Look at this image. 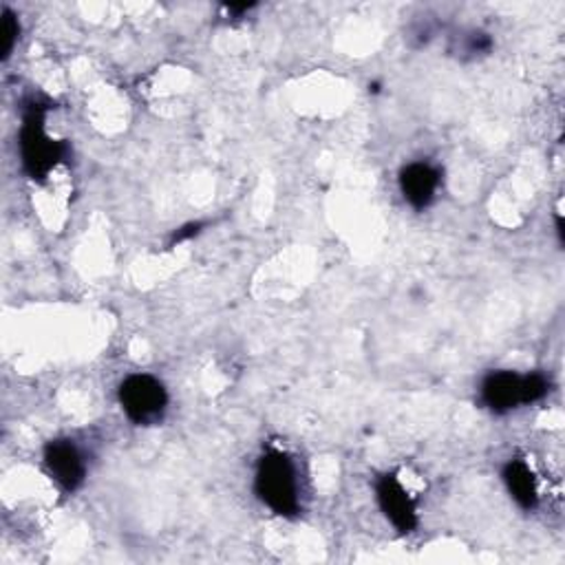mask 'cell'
Listing matches in <instances>:
<instances>
[{
  "label": "cell",
  "mask_w": 565,
  "mask_h": 565,
  "mask_svg": "<svg viewBox=\"0 0 565 565\" xmlns=\"http://www.w3.org/2000/svg\"><path fill=\"white\" fill-rule=\"evenodd\" d=\"M378 501L387 519L400 530V532H411L418 525V514L413 499L405 490V486L398 481L396 475H383L376 486Z\"/></svg>",
  "instance_id": "obj_5"
},
{
  "label": "cell",
  "mask_w": 565,
  "mask_h": 565,
  "mask_svg": "<svg viewBox=\"0 0 565 565\" xmlns=\"http://www.w3.org/2000/svg\"><path fill=\"white\" fill-rule=\"evenodd\" d=\"M197 230H199V225H197V223H195V225H186L181 232H177V234H175V241L179 243V241H184V239H188V236L197 234Z\"/></svg>",
  "instance_id": "obj_10"
},
{
  "label": "cell",
  "mask_w": 565,
  "mask_h": 565,
  "mask_svg": "<svg viewBox=\"0 0 565 565\" xmlns=\"http://www.w3.org/2000/svg\"><path fill=\"white\" fill-rule=\"evenodd\" d=\"M65 151L67 146L63 142H54L45 133V109L41 104H32L21 129V153L30 177L38 181L45 179L63 159Z\"/></svg>",
  "instance_id": "obj_2"
},
{
  "label": "cell",
  "mask_w": 565,
  "mask_h": 565,
  "mask_svg": "<svg viewBox=\"0 0 565 565\" xmlns=\"http://www.w3.org/2000/svg\"><path fill=\"white\" fill-rule=\"evenodd\" d=\"M503 479H506V486L510 490V495L514 497V501L521 506V508H534L536 506V484H534V475L532 470L528 468V464L523 459H512L506 464L503 468Z\"/></svg>",
  "instance_id": "obj_8"
},
{
  "label": "cell",
  "mask_w": 565,
  "mask_h": 565,
  "mask_svg": "<svg viewBox=\"0 0 565 565\" xmlns=\"http://www.w3.org/2000/svg\"><path fill=\"white\" fill-rule=\"evenodd\" d=\"M120 402L126 416L135 424L148 426L162 420L168 405V396L159 380L142 374V376H131L122 383Z\"/></svg>",
  "instance_id": "obj_3"
},
{
  "label": "cell",
  "mask_w": 565,
  "mask_h": 565,
  "mask_svg": "<svg viewBox=\"0 0 565 565\" xmlns=\"http://www.w3.org/2000/svg\"><path fill=\"white\" fill-rule=\"evenodd\" d=\"M45 464L52 477L65 488V490H78L85 481L87 468L82 462L80 451L69 440H56L49 442L45 448Z\"/></svg>",
  "instance_id": "obj_4"
},
{
  "label": "cell",
  "mask_w": 565,
  "mask_h": 565,
  "mask_svg": "<svg viewBox=\"0 0 565 565\" xmlns=\"http://www.w3.org/2000/svg\"><path fill=\"white\" fill-rule=\"evenodd\" d=\"M481 400L495 413H506L519 405H525L523 376L512 372L490 374L481 385Z\"/></svg>",
  "instance_id": "obj_6"
},
{
  "label": "cell",
  "mask_w": 565,
  "mask_h": 565,
  "mask_svg": "<svg viewBox=\"0 0 565 565\" xmlns=\"http://www.w3.org/2000/svg\"><path fill=\"white\" fill-rule=\"evenodd\" d=\"M16 38H19V21L10 10H5L3 12V58H10L16 45Z\"/></svg>",
  "instance_id": "obj_9"
},
{
  "label": "cell",
  "mask_w": 565,
  "mask_h": 565,
  "mask_svg": "<svg viewBox=\"0 0 565 565\" xmlns=\"http://www.w3.org/2000/svg\"><path fill=\"white\" fill-rule=\"evenodd\" d=\"M437 186H440V173L431 164L416 162L402 168L400 173L402 195L418 210L426 208L435 199Z\"/></svg>",
  "instance_id": "obj_7"
},
{
  "label": "cell",
  "mask_w": 565,
  "mask_h": 565,
  "mask_svg": "<svg viewBox=\"0 0 565 565\" xmlns=\"http://www.w3.org/2000/svg\"><path fill=\"white\" fill-rule=\"evenodd\" d=\"M258 497L282 517H295L301 508L297 468L286 453L272 451L261 457L256 470Z\"/></svg>",
  "instance_id": "obj_1"
}]
</instances>
